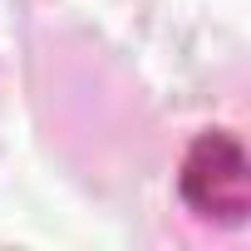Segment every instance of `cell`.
Returning <instances> with one entry per match:
<instances>
[{"instance_id":"cell-1","label":"cell","mask_w":251,"mask_h":251,"mask_svg":"<svg viewBox=\"0 0 251 251\" xmlns=\"http://www.w3.org/2000/svg\"><path fill=\"white\" fill-rule=\"evenodd\" d=\"M177 197L192 217L217 226H241L251 212V163L236 133L207 128L187 143L177 168Z\"/></svg>"}]
</instances>
